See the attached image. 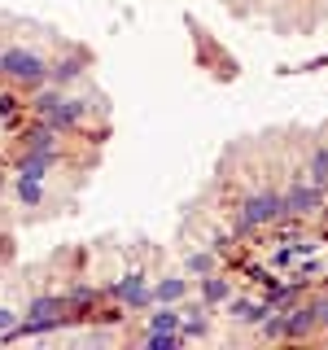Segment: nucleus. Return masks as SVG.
<instances>
[{"label":"nucleus","mask_w":328,"mask_h":350,"mask_svg":"<svg viewBox=\"0 0 328 350\" xmlns=\"http://www.w3.org/2000/svg\"><path fill=\"white\" fill-rule=\"evenodd\" d=\"M189 276H206V271H219V254L215 250H197V254H189Z\"/></svg>","instance_id":"obj_7"},{"label":"nucleus","mask_w":328,"mask_h":350,"mask_svg":"<svg viewBox=\"0 0 328 350\" xmlns=\"http://www.w3.org/2000/svg\"><path fill=\"white\" fill-rule=\"evenodd\" d=\"M92 70V49H83V44H62L57 40V53H53V62H49V83H74V79H83V75Z\"/></svg>","instance_id":"obj_2"},{"label":"nucleus","mask_w":328,"mask_h":350,"mask_svg":"<svg viewBox=\"0 0 328 350\" xmlns=\"http://www.w3.org/2000/svg\"><path fill=\"white\" fill-rule=\"evenodd\" d=\"M324 333H328V298H324Z\"/></svg>","instance_id":"obj_9"},{"label":"nucleus","mask_w":328,"mask_h":350,"mask_svg":"<svg viewBox=\"0 0 328 350\" xmlns=\"http://www.w3.org/2000/svg\"><path fill=\"white\" fill-rule=\"evenodd\" d=\"M180 324H184V311H171V302H162L145 320V328H158V333H180Z\"/></svg>","instance_id":"obj_6"},{"label":"nucleus","mask_w":328,"mask_h":350,"mask_svg":"<svg viewBox=\"0 0 328 350\" xmlns=\"http://www.w3.org/2000/svg\"><path fill=\"white\" fill-rule=\"evenodd\" d=\"M189 298V280L184 271H162L158 284H153V302H184Z\"/></svg>","instance_id":"obj_4"},{"label":"nucleus","mask_w":328,"mask_h":350,"mask_svg":"<svg viewBox=\"0 0 328 350\" xmlns=\"http://www.w3.org/2000/svg\"><path fill=\"white\" fill-rule=\"evenodd\" d=\"M236 293V280H228V276H219V271H206L202 284H197V298H202L206 306H223L228 298Z\"/></svg>","instance_id":"obj_3"},{"label":"nucleus","mask_w":328,"mask_h":350,"mask_svg":"<svg viewBox=\"0 0 328 350\" xmlns=\"http://www.w3.org/2000/svg\"><path fill=\"white\" fill-rule=\"evenodd\" d=\"M49 62H53V49L36 44L31 36H9L0 44V79L22 88V92L49 83Z\"/></svg>","instance_id":"obj_1"},{"label":"nucleus","mask_w":328,"mask_h":350,"mask_svg":"<svg viewBox=\"0 0 328 350\" xmlns=\"http://www.w3.org/2000/svg\"><path fill=\"white\" fill-rule=\"evenodd\" d=\"M31 109H27V101H22V92L14 83H5L0 88V123H18V118H27Z\"/></svg>","instance_id":"obj_5"},{"label":"nucleus","mask_w":328,"mask_h":350,"mask_svg":"<svg viewBox=\"0 0 328 350\" xmlns=\"http://www.w3.org/2000/svg\"><path fill=\"white\" fill-rule=\"evenodd\" d=\"M18 324V311H9V306H0V337L9 333V328Z\"/></svg>","instance_id":"obj_8"}]
</instances>
